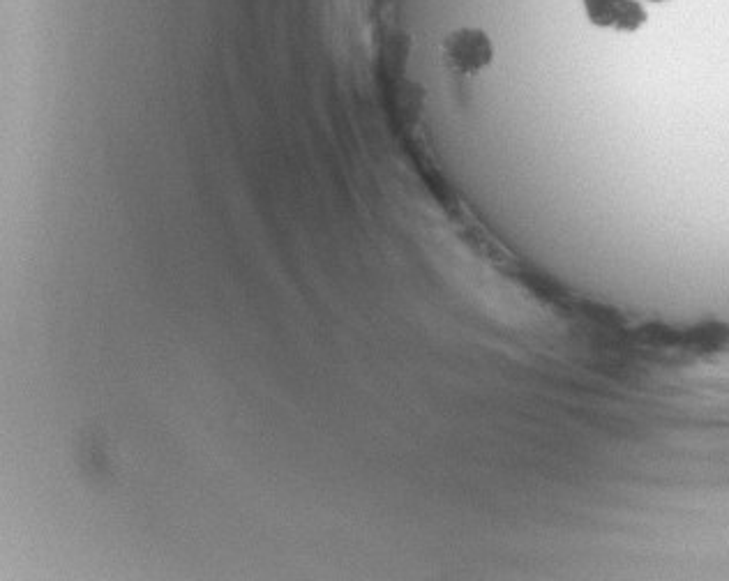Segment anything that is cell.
<instances>
[{
	"label": "cell",
	"mask_w": 729,
	"mask_h": 581,
	"mask_svg": "<svg viewBox=\"0 0 729 581\" xmlns=\"http://www.w3.org/2000/svg\"><path fill=\"white\" fill-rule=\"evenodd\" d=\"M646 3H667V0H646Z\"/></svg>",
	"instance_id": "3"
},
{
	"label": "cell",
	"mask_w": 729,
	"mask_h": 581,
	"mask_svg": "<svg viewBox=\"0 0 729 581\" xmlns=\"http://www.w3.org/2000/svg\"><path fill=\"white\" fill-rule=\"evenodd\" d=\"M582 10L591 26L619 33H637L649 21L642 0H582Z\"/></svg>",
	"instance_id": "2"
},
{
	"label": "cell",
	"mask_w": 729,
	"mask_h": 581,
	"mask_svg": "<svg viewBox=\"0 0 729 581\" xmlns=\"http://www.w3.org/2000/svg\"><path fill=\"white\" fill-rule=\"evenodd\" d=\"M443 60L457 74H478L494 60V42L483 28L464 26L443 40Z\"/></svg>",
	"instance_id": "1"
}]
</instances>
